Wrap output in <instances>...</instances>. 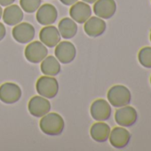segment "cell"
Wrapping results in <instances>:
<instances>
[{
	"label": "cell",
	"instance_id": "30bf717a",
	"mask_svg": "<svg viewBox=\"0 0 151 151\" xmlns=\"http://www.w3.org/2000/svg\"><path fill=\"white\" fill-rule=\"evenodd\" d=\"M29 113L35 117H42L51 110L50 101L43 96L32 97L28 104Z\"/></svg>",
	"mask_w": 151,
	"mask_h": 151
},
{
	"label": "cell",
	"instance_id": "6da1fadb",
	"mask_svg": "<svg viewBox=\"0 0 151 151\" xmlns=\"http://www.w3.org/2000/svg\"><path fill=\"white\" fill-rule=\"evenodd\" d=\"M42 117L39 126L44 133L50 136L61 134L65 127V122L61 116L57 113H47Z\"/></svg>",
	"mask_w": 151,
	"mask_h": 151
},
{
	"label": "cell",
	"instance_id": "8992f818",
	"mask_svg": "<svg viewBox=\"0 0 151 151\" xmlns=\"http://www.w3.org/2000/svg\"><path fill=\"white\" fill-rule=\"evenodd\" d=\"M22 97V90L15 83H4L0 86V101L6 104H14Z\"/></svg>",
	"mask_w": 151,
	"mask_h": 151
},
{
	"label": "cell",
	"instance_id": "7c38bea8",
	"mask_svg": "<svg viewBox=\"0 0 151 151\" xmlns=\"http://www.w3.org/2000/svg\"><path fill=\"white\" fill-rule=\"evenodd\" d=\"M69 15L76 22L83 24L91 17L92 8L86 2H77L70 7Z\"/></svg>",
	"mask_w": 151,
	"mask_h": 151
},
{
	"label": "cell",
	"instance_id": "7a4b0ae2",
	"mask_svg": "<svg viewBox=\"0 0 151 151\" xmlns=\"http://www.w3.org/2000/svg\"><path fill=\"white\" fill-rule=\"evenodd\" d=\"M108 101L115 108H121L129 105L132 101V93L130 90L122 85L112 86L107 93Z\"/></svg>",
	"mask_w": 151,
	"mask_h": 151
},
{
	"label": "cell",
	"instance_id": "9c48e42d",
	"mask_svg": "<svg viewBox=\"0 0 151 151\" xmlns=\"http://www.w3.org/2000/svg\"><path fill=\"white\" fill-rule=\"evenodd\" d=\"M54 53L60 62L63 64H68L74 60L76 54H77V50L71 42L62 41L56 45Z\"/></svg>",
	"mask_w": 151,
	"mask_h": 151
},
{
	"label": "cell",
	"instance_id": "ac0fdd59",
	"mask_svg": "<svg viewBox=\"0 0 151 151\" xmlns=\"http://www.w3.org/2000/svg\"><path fill=\"white\" fill-rule=\"evenodd\" d=\"M110 127L104 122L99 121L93 124L90 129V134L93 139L97 142H105L109 139L110 133Z\"/></svg>",
	"mask_w": 151,
	"mask_h": 151
},
{
	"label": "cell",
	"instance_id": "44dd1931",
	"mask_svg": "<svg viewBox=\"0 0 151 151\" xmlns=\"http://www.w3.org/2000/svg\"><path fill=\"white\" fill-rule=\"evenodd\" d=\"M138 60L141 66L147 68H151V47H142L138 53Z\"/></svg>",
	"mask_w": 151,
	"mask_h": 151
},
{
	"label": "cell",
	"instance_id": "ffe728a7",
	"mask_svg": "<svg viewBox=\"0 0 151 151\" xmlns=\"http://www.w3.org/2000/svg\"><path fill=\"white\" fill-rule=\"evenodd\" d=\"M41 71L45 76L54 77L60 72V61L53 56H46L42 61L40 66Z\"/></svg>",
	"mask_w": 151,
	"mask_h": 151
},
{
	"label": "cell",
	"instance_id": "5b68a950",
	"mask_svg": "<svg viewBox=\"0 0 151 151\" xmlns=\"http://www.w3.org/2000/svg\"><path fill=\"white\" fill-rule=\"evenodd\" d=\"M25 57L31 63L41 62L48 54V50L45 45L39 41L29 43L25 48Z\"/></svg>",
	"mask_w": 151,
	"mask_h": 151
},
{
	"label": "cell",
	"instance_id": "8fae6325",
	"mask_svg": "<svg viewBox=\"0 0 151 151\" xmlns=\"http://www.w3.org/2000/svg\"><path fill=\"white\" fill-rule=\"evenodd\" d=\"M130 132L123 126H116L110 131L109 133V142L115 148H124L125 147L131 139Z\"/></svg>",
	"mask_w": 151,
	"mask_h": 151
},
{
	"label": "cell",
	"instance_id": "52a82bcc",
	"mask_svg": "<svg viewBox=\"0 0 151 151\" xmlns=\"http://www.w3.org/2000/svg\"><path fill=\"white\" fill-rule=\"evenodd\" d=\"M90 112L94 120L104 122L111 116L112 109L109 102L104 99H98L92 103Z\"/></svg>",
	"mask_w": 151,
	"mask_h": 151
},
{
	"label": "cell",
	"instance_id": "83f0119b",
	"mask_svg": "<svg viewBox=\"0 0 151 151\" xmlns=\"http://www.w3.org/2000/svg\"><path fill=\"white\" fill-rule=\"evenodd\" d=\"M149 39H150V42H151V31H150V35H149Z\"/></svg>",
	"mask_w": 151,
	"mask_h": 151
},
{
	"label": "cell",
	"instance_id": "d6986e66",
	"mask_svg": "<svg viewBox=\"0 0 151 151\" xmlns=\"http://www.w3.org/2000/svg\"><path fill=\"white\" fill-rule=\"evenodd\" d=\"M58 30L64 39H70L78 33V25L70 18H63L59 22Z\"/></svg>",
	"mask_w": 151,
	"mask_h": 151
},
{
	"label": "cell",
	"instance_id": "d4e9b609",
	"mask_svg": "<svg viewBox=\"0 0 151 151\" xmlns=\"http://www.w3.org/2000/svg\"><path fill=\"white\" fill-rule=\"evenodd\" d=\"M60 1L65 6H72L75 3H77L78 0H60Z\"/></svg>",
	"mask_w": 151,
	"mask_h": 151
},
{
	"label": "cell",
	"instance_id": "484cf974",
	"mask_svg": "<svg viewBox=\"0 0 151 151\" xmlns=\"http://www.w3.org/2000/svg\"><path fill=\"white\" fill-rule=\"evenodd\" d=\"M97 0H83V2H86L87 4H94Z\"/></svg>",
	"mask_w": 151,
	"mask_h": 151
},
{
	"label": "cell",
	"instance_id": "4fadbf2b",
	"mask_svg": "<svg viewBox=\"0 0 151 151\" xmlns=\"http://www.w3.org/2000/svg\"><path fill=\"white\" fill-rule=\"evenodd\" d=\"M116 12V3L115 0H97L93 5V13L103 20L110 19Z\"/></svg>",
	"mask_w": 151,
	"mask_h": 151
},
{
	"label": "cell",
	"instance_id": "5bb4252c",
	"mask_svg": "<svg viewBox=\"0 0 151 151\" xmlns=\"http://www.w3.org/2000/svg\"><path fill=\"white\" fill-rule=\"evenodd\" d=\"M36 18L37 22L41 25H52L58 18L57 9L51 4H45L37 9Z\"/></svg>",
	"mask_w": 151,
	"mask_h": 151
},
{
	"label": "cell",
	"instance_id": "603a6c76",
	"mask_svg": "<svg viewBox=\"0 0 151 151\" xmlns=\"http://www.w3.org/2000/svg\"><path fill=\"white\" fill-rule=\"evenodd\" d=\"M6 27L4 26L3 23L0 22V41L4 39V37H6Z\"/></svg>",
	"mask_w": 151,
	"mask_h": 151
},
{
	"label": "cell",
	"instance_id": "f1b7e54d",
	"mask_svg": "<svg viewBox=\"0 0 151 151\" xmlns=\"http://www.w3.org/2000/svg\"><path fill=\"white\" fill-rule=\"evenodd\" d=\"M150 84H151V77H150Z\"/></svg>",
	"mask_w": 151,
	"mask_h": 151
},
{
	"label": "cell",
	"instance_id": "277c9868",
	"mask_svg": "<svg viewBox=\"0 0 151 151\" xmlns=\"http://www.w3.org/2000/svg\"><path fill=\"white\" fill-rule=\"evenodd\" d=\"M138 119L137 110L129 105L118 108L115 113V121L116 123L123 127L132 126Z\"/></svg>",
	"mask_w": 151,
	"mask_h": 151
},
{
	"label": "cell",
	"instance_id": "ba28073f",
	"mask_svg": "<svg viewBox=\"0 0 151 151\" xmlns=\"http://www.w3.org/2000/svg\"><path fill=\"white\" fill-rule=\"evenodd\" d=\"M35 28L28 22H20L13 29L12 34L14 40L20 44H28L34 39Z\"/></svg>",
	"mask_w": 151,
	"mask_h": 151
},
{
	"label": "cell",
	"instance_id": "e0dca14e",
	"mask_svg": "<svg viewBox=\"0 0 151 151\" xmlns=\"http://www.w3.org/2000/svg\"><path fill=\"white\" fill-rule=\"evenodd\" d=\"M3 21L8 26H15L23 20L22 9L17 5H10L3 11Z\"/></svg>",
	"mask_w": 151,
	"mask_h": 151
},
{
	"label": "cell",
	"instance_id": "2e32d148",
	"mask_svg": "<svg viewBox=\"0 0 151 151\" xmlns=\"http://www.w3.org/2000/svg\"><path fill=\"white\" fill-rule=\"evenodd\" d=\"M39 39L47 47H55L60 41V34L54 26L44 27L39 33Z\"/></svg>",
	"mask_w": 151,
	"mask_h": 151
},
{
	"label": "cell",
	"instance_id": "7402d4cb",
	"mask_svg": "<svg viewBox=\"0 0 151 151\" xmlns=\"http://www.w3.org/2000/svg\"><path fill=\"white\" fill-rule=\"evenodd\" d=\"M41 0H20V5L22 11L32 14L37 11L41 6Z\"/></svg>",
	"mask_w": 151,
	"mask_h": 151
},
{
	"label": "cell",
	"instance_id": "cb8c5ba5",
	"mask_svg": "<svg viewBox=\"0 0 151 151\" xmlns=\"http://www.w3.org/2000/svg\"><path fill=\"white\" fill-rule=\"evenodd\" d=\"M15 2V0H0V6H8L13 5Z\"/></svg>",
	"mask_w": 151,
	"mask_h": 151
},
{
	"label": "cell",
	"instance_id": "9a60e30c",
	"mask_svg": "<svg viewBox=\"0 0 151 151\" xmlns=\"http://www.w3.org/2000/svg\"><path fill=\"white\" fill-rule=\"evenodd\" d=\"M107 29V24L105 21L98 16L90 17L84 26L85 32L91 37H97L101 36Z\"/></svg>",
	"mask_w": 151,
	"mask_h": 151
},
{
	"label": "cell",
	"instance_id": "4316f807",
	"mask_svg": "<svg viewBox=\"0 0 151 151\" xmlns=\"http://www.w3.org/2000/svg\"><path fill=\"white\" fill-rule=\"evenodd\" d=\"M2 15H3V9H2L1 6H0V19H1Z\"/></svg>",
	"mask_w": 151,
	"mask_h": 151
},
{
	"label": "cell",
	"instance_id": "3957f363",
	"mask_svg": "<svg viewBox=\"0 0 151 151\" xmlns=\"http://www.w3.org/2000/svg\"><path fill=\"white\" fill-rule=\"evenodd\" d=\"M36 89L40 96L47 99H53L58 94L59 84L55 78L45 75L37 79Z\"/></svg>",
	"mask_w": 151,
	"mask_h": 151
}]
</instances>
